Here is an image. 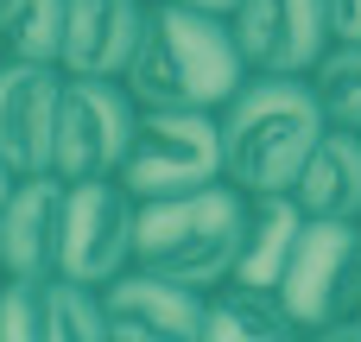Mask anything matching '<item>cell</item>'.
I'll return each mask as SVG.
<instances>
[{"label": "cell", "instance_id": "3957f363", "mask_svg": "<svg viewBox=\"0 0 361 342\" xmlns=\"http://www.w3.org/2000/svg\"><path fill=\"white\" fill-rule=\"evenodd\" d=\"M241 235H247V190L228 178L203 184V190H178V197H140L133 267H152L165 279L216 292L235 279Z\"/></svg>", "mask_w": 361, "mask_h": 342}, {"label": "cell", "instance_id": "8fae6325", "mask_svg": "<svg viewBox=\"0 0 361 342\" xmlns=\"http://www.w3.org/2000/svg\"><path fill=\"white\" fill-rule=\"evenodd\" d=\"M63 254V178L25 171L0 203V273H57Z\"/></svg>", "mask_w": 361, "mask_h": 342}, {"label": "cell", "instance_id": "7402d4cb", "mask_svg": "<svg viewBox=\"0 0 361 342\" xmlns=\"http://www.w3.org/2000/svg\"><path fill=\"white\" fill-rule=\"evenodd\" d=\"M184 6H203V13H235L241 0H184Z\"/></svg>", "mask_w": 361, "mask_h": 342}, {"label": "cell", "instance_id": "52a82bcc", "mask_svg": "<svg viewBox=\"0 0 361 342\" xmlns=\"http://www.w3.org/2000/svg\"><path fill=\"white\" fill-rule=\"evenodd\" d=\"M355 267H361V222L311 216L305 235H298V248H292V267L279 279V298L298 317V330H330L343 317Z\"/></svg>", "mask_w": 361, "mask_h": 342}, {"label": "cell", "instance_id": "4fadbf2b", "mask_svg": "<svg viewBox=\"0 0 361 342\" xmlns=\"http://www.w3.org/2000/svg\"><path fill=\"white\" fill-rule=\"evenodd\" d=\"M305 203L292 190H247V235H241V260H235V279L241 286H273L286 279L292 267V248L305 235Z\"/></svg>", "mask_w": 361, "mask_h": 342}, {"label": "cell", "instance_id": "5b68a950", "mask_svg": "<svg viewBox=\"0 0 361 342\" xmlns=\"http://www.w3.org/2000/svg\"><path fill=\"white\" fill-rule=\"evenodd\" d=\"M140 133V95L127 76H70L63 70V102H57V178H121L127 152Z\"/></svg>", "mask_w": 361, "mask_h": 342}, {"label": "cell", "instance_id": "44dd1931", "mask_svg": "<svg viewBox=\"0 0 361 342\" xmlns=\"http://www.w3.org/2000/svg\"><path fill=\"white\" fill-rule=\"evenodd\" d=\"M330 330H349V336H361V267H355V279H349V298H343V317H336Z\"/></svg>", "mask_w": 361, "mask_h": 342}, {"label": "cell", "instance_id": "7c38bea8", "mask_svg": "<svg viewBox=\"0 0 361 342\" xmlns=\"http://www.w3.org/2000/svg\"><path fill=\"white\" fill-rule=\"evenodd\" d=\"M152 0H70L63 13V70L70 76H127L146 38Z\"/></svg>", "mask_w": 361, "mask_h": 342}, {"label": "cell", "instance_id": "ac0fdd59", "mask_svg": "<svg viewBox=\"0 0 361 342\" xmlns=\"http://www.w3.org/2000/svg\"><path fill=\"white\" fill-rule=\"evenodd\" d=\"M51 342H102L108 330V292L89 286V279H70V273H51Z\"/></svg>", "mask_w": 361, "mask_h": 342}, {"label": "cell", "instance_id": "30bf717a", "mask_svg": "<svg viewBox=\"0 0 361 342\" xmlns=\"http://www.w3.org/2000/svg\"><path fill=\"white\" fill-rule=\"evenodd\" d=\"M102 292H108V330L121 342H197L203 336L209 292H197L184 279H165L152 267H127Z\"/></svg>", "mask_w": 361, "mask_h": 342}, {"label": "cell", "instance_id": "e0dca14e", "mask_svg": "<svg viewBox=\"0 0 361 342\" xmlns=\"http://www.w3.org/2000/svg\"><path fill=\"white\" fill-rule=\"evenodd\" d=\"M311 89L330 127H361V38H330V51L311 63Z\"/></svg>", "mask_w": 361, "mask_h": 342}, {"label": "cell", "instance_id": "9c48e42d", "mask_svg": "<svg viewBox=\"0 0 361 342\" xmlns=\"http://www.w3.org/2000/svg\"><path fill=\"white\" fill-rule=\"evenodd\" d=\"M228 19L247 70H267V76H311V63L330 51L324 0H241Z\"/></svg>", "mask_w": 361, "mask_h": 342}, {"label": "cell", "instance_id": "2e32d148", "mask_svg": "<svg viewBox=\"0 0 361 342\" xmlns=\"http://www.w3.org/2000/svg\"><path fill=\"white\" fill-rule=\"evenodd\" d=\"M63 13L70 0H0V57L63 63Z\"/></svg>", "mask_w": 361, "mask_h": 342}, {"label": "cell", "instance_id": "603a6c76", "mask_svg": "<svg viewBox=\"0 0 361 342\" xmlns=\"http://www.w3.org/2000/svg\"><path fill=\"white\" fill-rule=\"evenodd\" d=\"M13 184H19V171H13V165L0 159V203H6V190H13Z\"/></svg>", "mask_w": 361, "mask_h": 342}, {"label": "cell", "instance_id": "ba28073f", "mask_svg": "<svg viewBox=\"0 0 361 342\" xmlns=\"http://www.w3.org/2000/svg\"><path fill=\"white\" fill-rule=\"evenodd\" d=\"M57 102H63V63H19L0 57V159L25 171H51L57 152Z\"/></svg>", "mask_w": 361, "mask_h": 342}, {"label": "cell", "instance_id": "7a4b0ae2", "mask_svg": "<svg viewBox=\"0 0 361 342\" xmlns=\"http://www.w3.org/2000/svg\"><path fill=\"white\" fill-rule=\"evenodd\" d=\"M324 102L311 76H267L247 70V83L222 102V159L228 184L241 190H292L311 146L324 140Z\"/></svg>", "mask_w": 361, "mask_h": 342}, {"label": "cell", "instance_id": "277c9868", "mask_svg": "<svg viewBox=\"0 0 361 342\" xmlns=\"http://www.w3.org/2000/svg\"><path fill=\"white\" fill-rule=\"evenodd\" d=\"M222 178V108H140V133L121 165V184L133 197H178Z\"/></svg>", "mask_w": 361, "mask_h": 342}, {"label": "cell", "instance_id": "ffe728a7", "mask_svg": "<svg viewBox=\"0 0 361 342\" xmlns=\"http://www.w3.org/2000/svg\"><path fill=\"white\" fill-rule=\"evenodd\" d=\"M330 13V38H361V0H324Z\"/></svg>", "mask_w": 361, "mask_h": 342}, {"label": "cell", "instance_id": "5bb4252c", "mask_svg": "<svg viewBox=\"0 0 361 342\" xmlns=\"http://www.w3.org/2000/svg\"><path fill=\"white\" fill-rule=\"evenodd\" d=\"M292 197L305 203V216L361 222V127H324V140L311 146Z\"/></svg>", "mask_w": 361, "mask_h": 342}, {"label": "cell", "instance_id": "8992f818", "mask_svg": "<svg viewBox=\"0 0 361 342\" xmlns=\"http://www.w3.org/2000/svg\"><path fill=\"white\" fill-rule=\"evenodd\" d=\"M140 197L121 178H63V254L57 273L108 286L133 267Z\"/></svg>", "mask_w": 361, "mask_h": 342}, {"label": "cell", "instance_id": "d6986e66", "mask_svg": "<svg viewBox=\"0 0 361 342\" xmlns=\"http://www.w3.org/2000/svg\"><path fill=\"white\" fill-rule=\"evenodd\" d=\"M51 273H0V336L6 342H51Z\"/></svg>", "mask_w": 361, "mask_h": 342}, {"label": "cell", "instance_id": "6da1fadb", "mask_svg": "<svg viewBox=\"0 0 361 342\" xmlns=\"http://www.w3.org/2000/svg\"><path fill=\"white\" fill-rule=\"evenodd\" d=\"M241 83H247V57L228 13L152 0L146 38L127 63V89L140 95V108H222Z\"/></svg>", "mask_w": 361, "mask_h": 342}, {"label": "cell", "instance_id": "9a60e30c", "mask_svg": "<svg viewBox=\"0 0 361 342\" xmlns=\"http://www.w3.org/2000/svg\"><path fill=\"white\" fill-rule=\"evenodd\" d=\"M203 336L209 342H279V336H298V317L286 311V298L273 286L228 279L203 305Z\"/></svg>", "mask_w": 361, "mask_h": 342}]
</instances>
